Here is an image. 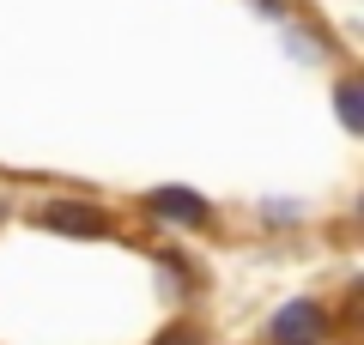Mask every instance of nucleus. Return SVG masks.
I'll return each mask as SVG.
<instances>
[{"label": "nucleus", "mask_w": 364, "mask_h": 345, "mask_svg": "<svg viewBox=\"0 0 364 345\" xmlns=\"http://www.w3.org/2000/svg\"><path fill=\"white\" fill-rule=\"evenodd\" d=\"M328 339V309L316 297H298L267 321V345H322Z\"/></svg>", "instance_id": "f257e3e1"}, {"label": "nucleus", "mask_w": 364, "mask_h": 345, "mask_svg": "<svg viewBox=\"0 0 364 345\" xmlns=\"http://www.w3.org/2000/svg\"><path fill=\"white\" fill-rule=\"evenodd\" d=\"M37 224L67 230V236H109V218L97 212L91 200H49V206L37 212Z\"/></svg>", "instance_id": "f03ea898"}, {"label": "nucleus", "mask_w": 364, "mask_h": 345, "mask_svg": "<svg viewBox=\"0 0 364 345\" xmlns=\"http://www.w3.org/2000/svg\"><path fill=\"white\" fill-rule=\"evenodd\" d=\"M146 212H152V218H170V224H207L213 206L200 200L195 188H152V194H146Z\"/></svg>", "instance_id": "7ed1b4c3"}, {"label": "nucleus", "mask_w": 364, "mask_h": 345, "mask_svg": "<svg viewBox=\"0 0 364 345\" xmlns=\"http://www.w3.org/2000/svg\"><path fill=\"white\" fill-rule=\"evenodd\" d=\"M334 103H340V121H346V128L358 133V128H364V85H358V79H340Z\"/></svg>", "instance_id": "20e7f679"}, {"label": "nucleus", "mask_w": 364, "mask_h": 345, "mask_svg": "<svg viewBox=\"0 0 364 345\" xmlns=\"http://www.w3.org/2000/svg\"><path fill=\"white\" fill-rule=\"evenodd\" d=\"M158 345H207V339H200V327H176V333H164Z\"/></svg>", "instance_id": "39448f33"}]
</instances>
